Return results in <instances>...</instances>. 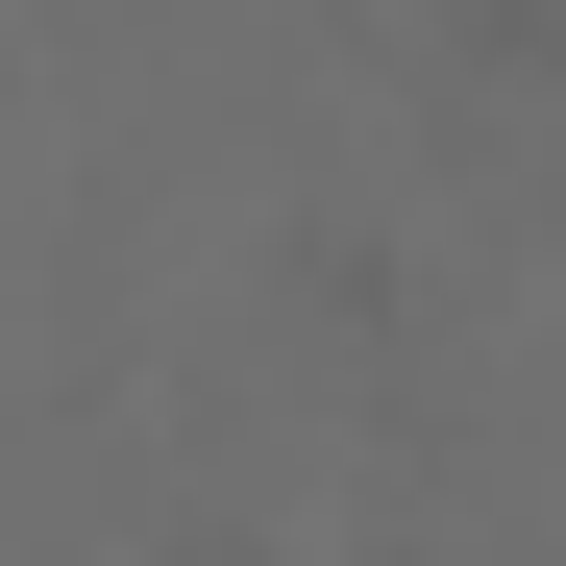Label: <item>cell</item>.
Segmentation results:
<instances>
[{
	"label": "cell",
	"instance_id": "cell-1",
	"mask_svg": "<svg viewBox=\"0 0 566 566\" xmlns=\"http://www.w3.org/2000/svg\"><path fill=\"white\" fill-rule=\"evenodd\" d=\"M443 74L468 99H566V0H443Z\"/></svg>",
	"mask_w": 566,
	"mask_h": 566
}]
</instances>
